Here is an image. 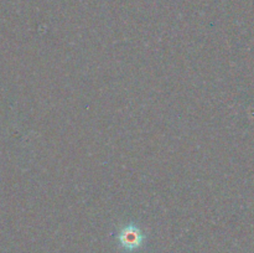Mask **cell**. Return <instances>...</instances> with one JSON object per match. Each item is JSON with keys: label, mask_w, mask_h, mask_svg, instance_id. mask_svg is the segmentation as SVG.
<instances>
[{"label": "cell", "mask_w": 254, "mask_h": 253, "mask_svg": "<svg viewBox=\"0 0 254 253\" xmlns=\"http://www.w3.org/2000/svg\"><path fill=\"white\" fill-rule=\"evenodd\" d=\"M119 241H121L122 246L128 250H134L138 248L143 242V235L139 231V228L133 227V226H128V227L123 228L119 235Z\"/></svg>", "instance_id": "6da1fadb"}]
</instances>
